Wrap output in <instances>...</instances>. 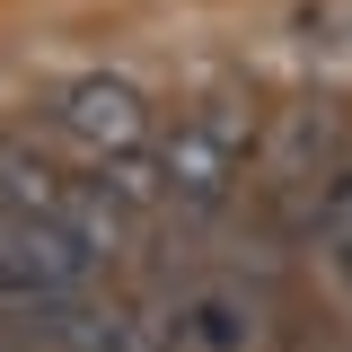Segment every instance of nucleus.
Returning <instances> with one entry per match:
<instances>
[{
	"label": "nucleus",
	"mask_w": 352,
	"mask_h": 352,
	"mask_svg": "<svg viewBox=\"0 0 352 352\" xmlns=\"http://www.w3.org/2000/svg\"><path fill=\"white\" fill-rule=\"evenodd\" d=\"M80 176H62L27 132H0V220H53Z\"/></svg>",
	"instance_id": "5"
},
{
	"label": "nucleus",
	"mask_w": 352,
	"mask_h": 352,
	"mask_svg": "<svg viewBox=\"0 0 352 352\" xmlns=\"http://www.w3.org/2000/svg\"><path fill=\"white\" fill-rule=\"evenodd\" d=\"M53 132L80 141L88 159H115V150H141L150 141V97L115 71H88V80L53 88Z\"/></svg>",
	"instance_id": "3"
},
{
	"label": "nucleus",
	"mask_w": 352,
	"mask_h": 352,
	"mask_svg": "<svg viewBox=\"0 0 352 352\" xmlns=\"http://www.w3.org/2000/svg\"><path fill=\"white\" fill-rule=\"evenodd\" d=\"M88 176H97V194H106L124 220H159V212H176V203H168V159H159V150H115V159H97Z\"/></svg>",
	"instance_id": "6"
},
{
	"label": "nucleus",
	"mask_w": 352,
	"mask_h": 352,
	"mask_svg": "<svg viewBox=\"0 0 352 352\" xmlns=\"http://www.w3.org/2000/svg\"><path fill=\"white\" fill-rule=\"evenodd\" d=\"M97 352H176L168 300H132V291L97 300Z\"/></svg>",
	"instance_id": "7"
},
{
	"label": "nucleus",
	"mask_w": 352,
	"mask_h": 352,
	"mask_svg": "<svg viewBox=\"0 0 352 352\" xmlns=\"http://www.w3.org/2000/svg\"><path fill=\"white\" fill-rule=\"evenodd\" d=\"M308 220H317V264L344 282V300H352V150L335 159V176L317 185V212Z\"/></svg>",
	"instance_id": "8"
},
{
	"label": "nucleus",
	"mask_w": 352,
	"mask_h": 352,
	"mask_svg": "<svg viewBox=\"0 0 352 352\" xmlns=\"http://www.w3.org/2000/svg\"><path fill=\"white\" fill-rule=\"evenodd\" d=\"M168 317H176V352H256L264 344V308L238 282H194L168 300Z\"/></svg>",
	"instance_id": "4"
},
{
	"label": "nucleus",
	"mask_w": 352,
	"mask_h": 352,
	"mask_svg": "<svg viewBox=\"0 0 352 352\" xmlns=\"http://www.w3.org/2000/svg\"><path fill=\"white\" fill-rule=\"evenodd\" d=\"M0 352H9V344H0Z\"/></svg>",
	"instance_id": "9"
},
{
	"label": "nucleus",
	"mask_w": 352,
	"mask_h": 352,
	"mask_svg": "<svg viewBox=\"0 0 352 352\" xmlns=\"http://www.w3.org/2000/svg\"><path fill=\"white\" fill-rule=\"evenodd\" d=\"M159 159H168L176 220H212V212H229V194L256 168V115L247 106H194V115H176Z\"/></svg>",
	"instance_id": "1"
},
{
	"label": "nucleus",
	"mask_w": 352,
	"mask_h": 352,
	"mask_svg": "<svg viewBox=\"0 0 352 352\" xmlns=\"http://www.w3.org/2000/svg\"><path fill=\"white\" fill-rule=\"evenodd\" d=\"M88 282H97V256L62 220H0V308L80 300Z\"/></svg>",
	"instance_id": "2"
}]
</instances>
